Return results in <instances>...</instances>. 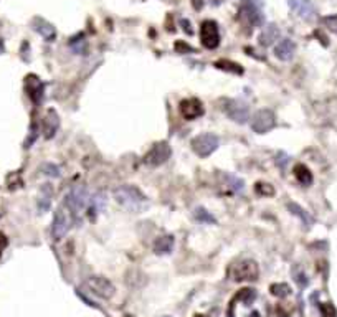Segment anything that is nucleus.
Wrapping results in <instances>:
<instances>
[{"label": "nucleus", "mask_w": 337, "mask_h": 317, "mask_svg": "<svg viewBox=\"0 0 337 317\" xmlns=\"http://www.w3.org/2000/svg\"><path fill=\"white\" fill-rule=\"evenodd\" d=\"M114 195L116 202L119 203L122 208H126L127 212L132 213H139L143 212L146 205H147V197L146 194L136 185H119V187L114 188Z\"/></svg>", "instance_id": "1"}, {"label": "nucleus", "mask_w": 337, "mask_h": 317, "mask_svg": "<svg viewBox=\"0 0 337 317\" xmlns=\"http://www.w3.org/2000/svg\"><path fill=\"white\" fill-rule=\"evenodd\" d=\"M75 223L73 215L70 213L64 203H61L60 207L56 208L55 215H53V223H51V235L56 241L63 240L66 236V233L72 230V226Z\"/></svg>", "instance_id": "2"}, {"label": "nucleus", "mask_w": 337, "mask_h": 317, "mask_svg": "<svg viewBox=\"0 0 337 317\" xmlns=\"http://www.w3.org/2000/svg\"><path fill=\"white\" fill-rule=\"evenodd\" d=\"M63 203L66 205L70 213L73 215L75 221L76 220L80 221L81 213L86 208V205H88V192H86V187H83V185H75V187L66 194V197H64Z\"/></svg>", "instance_id": "3"}, {"label": "nucleus", "mask_w": 337, "mask_h": 317, "mask_svg": "<svg viewBox=\"0 0 337 317\" xmlns=\"http://www.w3.org/2000/svg\"><path fill=\"white\" fill-rule=\"evenodd\" d=\"M83 288L86 289V292H90V294L99 299H111L116 294L114 284L104 276H90L83 281Z\"/></svg>", "instance_id": "4"}, {"label": "nucleus", "mask_w": 337, "mask_h": 317, "mask_svg": "<svg viewBox=\"0 0 337 317\" xmlns=\"http://www.w3.org/2000/svg\"><path fill=\"white\" fill-rule=\"evenodd\" d=\"M218 146H220V139H218L217 134H212V133L198 134L197 137L192 139V151L202 159L214 154L218 149Z\"/></svg>", "instance_id": "5"}, {"label": "nucleus", "mask_w": 337, "mask_h": 317, "mask_svg": "<svg viewBox=\"0 0 337 317\" xmlns=\"http://www.w3.org/2000/svg\"><path fill=\"white\" fill-rule=\"evenodd\" d=\"M222 109L232 121L238 124H246L250 119V106L241 99H225Z\"/></svg>", "instance_id": "6"}, {"label": "nucleus", "mask_w": 337, "mask_h": 317, "mask_svg": "<svg viewBox=\"0 0 337 317\" xmlns=\"http://www.w3.org/2000/svg\"><path fill=\"white\" fill-rule=\"evenodd\" d=\"M259 276V266L255 260H243L236 263L232 269V279L236 283L243 281H256Z\"/></svg>", "instance_id": "7"}, {"label": "nucleus", "mask_w": 337, "mask_h": 317, "mask_svg": "<svg viewBox=\"0 0 337 317\" xmlns=\"http://www.w3.org/2000/svg\"><path fill=\"white\" fill-rule=\"evenodd\" d=\"M250 125H251L253 133L266 134L276 125V114L271 109H259L253 114Z\"/></svg>", "instance_id": "8"}, {"label": "nucleus", "mask_w": 337, "mask_h": 317, "mask_svg": "<svg viewBox=\"0 0 337 317\" xmlns=\"http://www.w3.org/2000/svg\"><path fill=\"white\" fill-rule=\"evenodd\" d=\"M170 155H172V149H170L169 142H164V141L157 142V144H154L149 149V152L144 155V164L151 167H159L167 162Z\"/></svg>", "instance_id": "9"}, {"label": "nucleus", "mask_w": 337, "mask_h": 317, "mask_svg": "<svg viewBox=\"0 0 337 317\" xmlns=\"http://www.w3.org/2000/svg\"><path fill=\"white\" fill-rule=\"evenodd\" d=\"M200 41L209 50H214L220 45V30H218L217 22L207 20L202 23V27H200Z\"/></svg>", "instance_id": "10"}, {"label": "nucleus", "mask_w": 337, "mask_h": 317, "mask_svg": "<svg viewBox=\"0 0 337 317\" xmlns=\"http://www.w3.org/2000/svg\"><path fill=\"white\" fill-rule=\"evenodd\" d=\"M204 104L202 101L197 98H188L180 101V114L187 121H193V119H198L200 116H204Z\"/></svg>", "instance_id": "11"}, {"label": "nucleus", "mask_w": 337, "mask_h": 317, "mask_svg": "<svg viewBox=\"0 0 337 317\" xmlns=\"http://www.w3.org/2000/svg\"><path fill=\"white\" fill-rule=\"evenodd\" d=\"M108 205V199H106L104 192H94L91 197H88V217L94 220L99 213H103Z\"/></svg>", "instance_id": "12"}, {"label": "nucleus", "mask_w": 337, "mask_h": 317, "mask_svg": "<svg viewBox=\"0 0 337 317\" xmlns=\"http://www.w3.org/2000/svg\"><path fill=\"white\" fill-rule=\"evenodd\" d=\"M25 89L28 93V96L32 98L33 103H40L43 99V93H45V85L41 83V80L35 75H28L25 78Z\"/></svg>", "instance_id": "13"}, {"label": "nucleus", "mask_w": 337, "mask_h": 317, "mask_svg": "<svg viewBox=\"0 0 337 317\" xmlns=\"http://www.w3.org/2000/svg\"><path fill=\"white\" fill-rule=\"evenodd\" d=\"M296 53V45L291 38H281L275 45V56L281 61H289Z\"/></svg>", "instance_id": "14"}, {"label": "nucleus", "mask_w": 337, "mask_h": 317, "mask_svg": "<svg viewBox=\"0 0 337 317\" xmlns=\"http://www.w3.org/2000/svg\"><path fill=\"white\" fill-rule=\"evenodd\" d=\"M288 4L294 14L301 17V19L304 20L314 19V5H312V0H288Z\"/></svg>", "instance_id": "15"}, {"label": "nucleus", "mask_w": 337, "mask_h": 317, "mask_svg": "<svg viewBox=\"0 0 337 317\" xmlns=\"http://www.w3.org/2000/svg\"><path fill=\"white\" fill-rule=\"evenodd\" d=\"M58 128H60V116H58V112L55 109H50L43 119V133L46 139L55 137Z\"/></svg>", "instance_id": "16"}, {"label": "nucleus", "mask_w": 337, "mask_h": 317, "mask_svg": "<svg viewBox=\"0 0 337 317\" xmlns=\"http://www.w3.org/2000/svg\"><path fill=\"white\" fill-rule=\"evenodd\" d=\"M33 30L37 33H40L46 41H53L56 38L55 27H53L51 23H48L46 20H43V19H35L33 20Z\"/></svg>", "instance_id": "17"}, {"label": "nucleus", "mask_w": 337, "mask_h": 317, "mask_svg": "<svg viewBox=\"0 0 337 317\" xmlns=\"http://www.w3.org/2000/svg\"><path fill=\"white\" fill-rule=\"evenodd\" d=\"M175 240L172 235H164L159 236L156 241H154V253L156 255H169L172 253Z\"/></svg>", "instance_id": "18"}, {"label": "nucleus", "mask_w": 337, "mask_h": 317, "mask_svg": "<svg viewBox=\"0 0 337 317\" xmlns=\"http://www.w3.org/2000/svg\"><path fill=\"white\" fill-rule=\"evenodd\" d=\"M278 38H280V30H278L275 25H268L261 33H259V45H263V46L275 45Z\"/></svg>", "instance_id": "19"}, {"label": "nucleus", "mask_w": 337, "mask_h": 317, "mask_svg": "<svg viewBox=\"0 0 337 317\" xmlns=\"http://www.w3.org/2000/svg\"><path fill=\"white\" fill-rule=\"evenodd\" d=\"M294 177H296V180L301 185H304V187H307V185L312 183V172L307 169L304 164L294 165Z\"/></svg>", "instance_id": "20"}, {"label": "nucleus", "mask_w": 337, "mask_h": 317, "mask_svg": "<svg viewBox=\"0 0 337 317\" xmlns=\"http://www.w3.org/2000/svg\"><path fill=\"white\" fill-rule=\"evenodd\" d=\"M288 210L291 212L294 217H298V218H301V221H303V223L307 226V228H309V226L312 225V217L309 213H307L306 210L303 207H299L298 203H294V202H289L288 203Z\"/></svg>", "instance_id": "21"}, {"label": "nucleus", "mask_w": 337, "mask_h": 317, "mask_svg": "<svg viewBox=\"0 0 337 317\" xmlns=\"http://www.w3.org/2000/svg\"><path fill=\"white\" fill-rule=\"evenodd\" d=\"M51 195H53L51 185L45 183L43 187H41V195H40V199H38V208H40V212H41V213L46 212V210H48V208H50Z\"/></svg>", "instance_id": "22"}, {"label": "nucleus", "mask_w": 337, "mask_h": 317, "mask_svg": "<svg viewBox=\"0 0 337 317\" xmlns=\"http://www.w3.org/2000/svg\"><path fill=\"white\" fill-rule=\"evenodd\" d=\"M235 302L241 301L245 304V306H250V304H253V301L256 299V291L251 289V288H245V289H240L236 294L232 297Z\"/></svg>", "instance_id": "23"}, {"label": "nucleus", "mask_w": 337, "mask_h": 317, "mask_svg": "<svg viewBox=\"0 0 337 317\" xmlns=\"http://www.w3.org/2000/svg\"><path fill=\"white\" fill-rule=\"evenodd\" d=\"M193 218L197 220V221H200V223H205V225H215L217 223V218L212 215L209 210H205L204 207H197V208H193Z\"/></svg>", "instance_id": "24"}, {"label": "nucleus", "mask_w": 337, "mask_h": 317, "mask_svg": "<svg viewBox=\"0 0 337 317\" xmlns=\"http://www.w3.org/2000/svg\"><path fill=\"white\" fill-rule=\"evenodd\" d=\"M291 274H293L294 283L298 284L299 289H306L307 288V284H309V278L306 276V273H304L303 268H301V266H293Z\"/></svg>", "instance_id": "25"}, {"label": "nucleus", "mask_w": 337, "mask_h": 317, "mask_svg": "<svg viewBox=\"0 0 337 317\" xmlns=\"http://www.w3.org/2000/svg\"><path fill=\"white\" fill-rule=\"evenodd\" d=\"M269 292L275 297H281L283 299V297L291 296V288H289V284H286V283H276V284L269 286Z\"/></svg>", "instance_id": "26"}, {"label": "nucleus", "mask_w": 337, "mask_h": 317, "mask_svg": "<svg viewBox=\"0 0 337 317\" xmlns=\"http://www.w3.org/2000/svg\"><path fill=\"white\" fill-rule=\"evenodd\" d=\"M40 172L43 173V175L53 177V178H56V177L61 175V169H60V167H58L56 164H51V162H46V164L41 165L40 167Z\"/></svg>", "instance_id": "27"}, {"label": "nucleus", "mask_w": 337, "mask_h": 317, "mask_svg": "<svg viewBox=\"0 0 337 317\" xmlns=\"http://www.w3.org/2000/svg\"><path fill=\"white\" fill-rule=\"evenodd\" d=\"M217 68L227 70V71H232V73H236V75H241V73H243V68H241L238 63L227 61V59H223V61H218V63H217Z\"/></svg>", "instance_id": "28"}, {"label": "nucleus", "mask_w": 337, "mask_h": 317, "mask_svg": "<svg viewBox=\"0 0 337 317\" xmlns=\"http://www.w3.org/2000/svg\"><path fill=\"white\" fill-rule=\"evenodd\" d=\"M255 192L258 195H261V197H271V195L276 194L275 188H273V185H269V183H266V182H258L255 185Z\"/></svg>", "instance_id": "29"}, {"label": "nucleus", "mask_w": 337, "mask_h": 317, "mask_svg": "<svg viewBox=\"0 0 337 317\" xmlns=\"http://www.w3.org/2000/svg\"><path fill=\"white\" fill-rule=\"evenodd\" d=\"M227 180H228V183H230V187H232V190L235 194H240L241 190L245 188V182L241 180V178H238V177H235V175H230V173H227Z\"/></svg>", "instance_id": "30"}, {"label": "nucleus", "mask_w": 337, "mask_h": 317, "mask_svg": "<svg viewBox=\"0 0 337 317\" xmlns=\"http://www.w3.org/2000/svg\"><path fill=\"white\" fill-rule=\"evenodd\" d=\"M319 307H321L322 317H337V310H335V307L330 302H324Z\"/></svg>", "instance_id": "31"}, {"label": "nucleus", "mask_w": 337, "mask_h": 317, "mask_svg": "<svg viewBox=\"0 0 337 317\" xmlns=\"http://www.w3.org/2000/svg\"><path fill=\"white\" fill-rule=\"evenodd\" d=\"M289 160H291V157H289L288 154H285V152H278L276 159H275V162H276L278 167H280V169L285 170V169H286V165L289 164Z\"/></svg>", "instance_id": "32"}, {"label": "nucleus", "mask_w": 337, "mask_h": 317, "mask_svg": "<svg viewBox=\"0 0 337 317\" xmlns=\"http://www.w3.org/2000/svg\"><path fill=\"white\" fill-rule=\"evenodd\" d=\"M322 22L326 23V27L329 30H332L334 33H337V15H330V17H324Z\"/></svg>", "instance_id": "33"}, {"label": "nucleus", "mask_w": 337, "mask_h": 317, "mask_svg": "<svg viewBox=\"0 0 337 317\" xmlns=\"http://www.w3.org/2000/svg\"><path fill=\"white\" fill-rule=\"evenodd\" d=\"M37 137H38V128L35 124H32V128H30V136H28V139H27V142H25V147L28 149V147H32V144L35 141H37Z\"/></svg>", "instance_id": "34"}, {"label": "nucleus", "mask_w": 337, "mask_h": 317, "mask_svg": "<svg viewBox=\"0 0 337 317\" xmlns=\"http://www.w3.org/2000/svg\"><path fill=\"white\" fill-rule=\"evenodd\" d=\"M76 296H78V297L81 299V301H85V302H86V306L94 307V309H99L98 304L94 302V301H91V299H88V297H86V294H85V292H83L81 289H76Z\"/></svg>", "instance_id": "35"}, {"label": "nucleus", "mask_w": 337, "mask_h": 317, "mask_svg": "<svg viewBox=\"0 0 337 317\" xmlns=\"http://www.w3.org/2000/svg\"><path fill=\"white\" fill-rule=\"evenodd\" d=\"M269 317H289V314H288L286 310L283 309L281 306H276V307H275V315L271 314Z\"/></svg>", "instance_id": "36"}, {"label": "nucleus", "mask_w": 337, "mask_h": 317, "mask_svg": "<svg viewBox=\"0 0 337 317\" xmlns=\"http://www.w3.org/2000/svg\"><path fill=\"white\" fill-rule=\"evenodd\" d=\"M7 244H9V240H7V236H5L2 231H0V256H2L4 249L7 248Z\"/></svg>", "instance_id": "37"}, {"label": "nucleus", "mask_w": 337, "mask_h": 317, "mask_svg": "<svg viewBox=\"0 0 337 317\" xmlns=\"http://www.w3.org/2000/svg\"><path fill=\"white\" fill-rule=\"evenodd\" d=\"M175 50H179V51H184V50H187V51H192L190 46H187L185 43H180V41H177V43H175Z\"/></svg>", "instance_id": "38"}, {"label": "nucleus", "mask_w": 337, "mask_h": 317, "mask_svg": "<svg viewBox=\"0 0 337 317\" xmlns=\"http://www.w3.org/2000/svg\"><path fill=\"white\" fill-rule=\"evenodd\" d=\"M192 4H193V7H197L198 10L202 9V5H204V4H202V0H192Z\"/></svg>", "instance_id": "39"}, {"label": "nucleus", "mask_w": 337, "mask_h": 317, "mask_svg": "<svg viewBox=\"0 0 337 317\" xmlns=\"http://www.w3.org/2000/svg\"><path fill=\"white\" fill-rule=\"evenodd\" d=\"M250 317H259V312L258 310H253V312L250 314Z\"/></svg>", "instance_id": "40"}, {"label": "nucleus", "mask_w": 337, "mask_h": 317, "mask_svg": "<svg viewBox=\"0 0 337 317\" xmlns=\"http://www.w3.org/2000/svg\"><path fill=\"white\" fill-rule=\"evenodd\" d=\"M2 51H4V41L0 40V53H2Z\"/></svg>", "instance_id": "41"}, {"label": "nucleus", "mask_w": 337, "mask_h": 317, "mask_svg": "<svg viewBox=\"0 0 337 317\" xmlns=\"http://www.w3.org/2000/svg\"><path fill=\"white\" fill-rule=\"evenodd\" d=\"M212 2H214V4L217 5V4H220V2H223V0H212Z\"/></svg>", "instance_id": "42"}, {"label": "nucleus", "mask_w": 337, "mask_h": 317, "mask_svg": "<svg viewBox=\"0 0 337 317\" xmlns=\"http://www.w3.org/2000/svg\"><path fill=\"white\" fill-rule=\"evenodd\" d=\"M193 317H205V315H202V314H195Z\"/></svg>", "instance_id": "43"}, {"label": "nucleus", "mask_w": 337, "mask_h": 317, "mask_svg": "<svg viewBox=\"0 0 337 317\" xmlns=\"http://www.w3.org/2000/svg\"><path fill=\"white\" fill-rule=\"evenodd\" d=\"M165 317H170V315H165Z\"/></svg>", "instance_id": "44"}]
</instances>
